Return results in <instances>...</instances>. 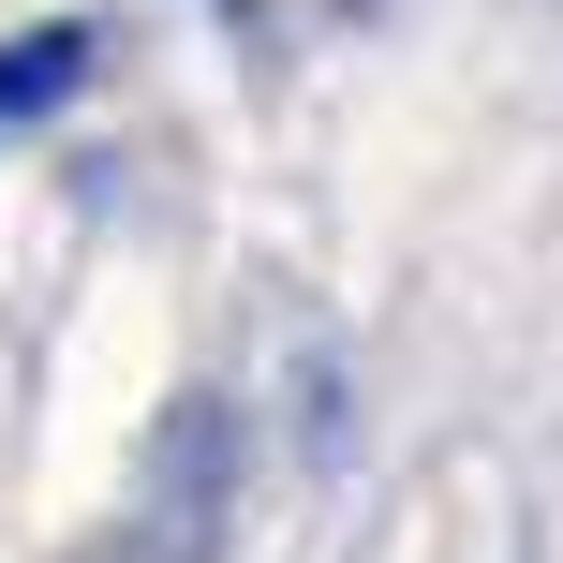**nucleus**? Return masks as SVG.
I'll return each mask as SVG.
<instances>
[{
    "instance_id": "nucleus-1",
    "label": "nucleus",
    "mask_w": 563,
    "mask_h": 563,
    "mask_svg": "<svg viewBox=\"0 0 563 563\" xmlns=\"http://www.w3.org/2000/svg\"><path fill=\"white\" fill-rule=\"evenodd\" d=\"M89 59H104V45H89L75 15L15 30V45H0V134H15V119H45V104H75V89H89Z\"/></svg>"
}]
</instances>
